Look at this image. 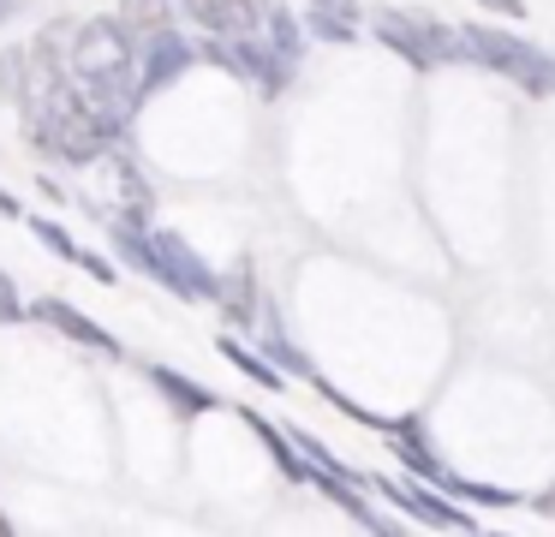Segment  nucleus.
I'll list each match as a JSON object with an SVG mask.
<instances>
[{"mask_svg": "<svg viewBox=\"0 0 555 537\" xmlns=\"http://www.w3.org/2000/svg\"><path fill=\"white\" fill-rule=\"evenodd\" d=\"M466 48H472V60H478V66L514 78L526 95H555V60L543 54V48H531L526 36L495 30V24H472V30H466Z\"/></svg>", "mask_w": 555, "mask_h": 537, "instance_id": "7ed1b4c3", "label": "nucleus"}, {"mask_svg": "<svg viewBox=\"0 0 555 537\" xmlns=\"http://www.w3.org/2000/svg\"><path fill=\"white\" fill-rule=\"evenodd\" d=\"M156 245H162V257H168V269H173V293H180V298H204V305H209V298H221V274L197 257L185 233L156 227Z\"/></svg>", "mask_w": 555, "mask_h": 537, "instance_id": "423d86ee", "label": "nucleus"}, {"mask_svg": "<svg viewBox=\"0 0 555 537\" xmlns=\"http://www.w3.org/2000/svg\"><path fill=\"white\" fill-rule=\"evenodd\" d=\"M73 84L102 107L114 131H126L132 107L144 102L138 90V54H132V30L120 18H90L73 42Z\"/></svg>", "mask_w": 555, "mask_h": 537, "instance_id": "f257e3e1", "label": "nucleus"}, {"mask_svg": "<svg viewBox=\"0 0 555 537\" xmlns=\"http://www.w3.org/2000/svg\"><path fill=\"white\" fill-rule=\"evenodd\" d=\"M114 18L132 30V42H150V36L173 30V0H120V12Z\"/></svg>", "mask_w": 555, "mask_h": 537, "instance_id": "f8f14e48", "label": "nucleus"}, {"mask_svg": "<svg viewBox=\"0 0 555 537\" xmlns=\"http://www.w3.org/2000/svg\"><path fill=\"white\" fill-rule=\"evenodd\" d=\"M192 42H185L180 30H162V36H150L144 42V60H138V90L144 95H162L168 84H180L185 72H192Z\"/></svg>", "mask_w": 555, "mask_h": 537, "instance_id": "6e6552de", "label": "nucleus"}, {"mask_svg": "<svg viewBox=\"0 0 555 537\" xmlns=\"http://www.w3.org/2000/svg\"><path fill=\"white\" fill-rule=\"evenodd\" d=\"M257 346H263V353L275 358V365L287 370L293 382H317V365H311V358H305V353H299V346H293L281 329H263V334H257Z\"/></svg>", "mask_w": 555, "mask_h": 537, "instance_id": "2eb2a0df", "label": "nucleus"}, {"mask_svg": "<svg viewBox=\"0 0 555 537\" xmlns=\"http://www.w3.org/2000/svg\"><path fill=\"white\" fill-rule=\"evenodd\" d=\"M371 30L388 54H400L412 72H436L442 60H472L466 36H454L448 24L424 18V12H400V7H376L371 12Z\"/></svg>", "mask_w": 555, "mask_h": 537, "instance_id": "f03ea898", "label": "nucleus"}, {"mask_svg": "<svg viewBox=\"0 0 555 537\" xmlns=\"http://www.w3.org/2000/svg\"><path fill=\"white\" fill-rule=\"evenodd\" d=\"M25 317H37V310H25V298H18L13 274L0 269V322H25Z\"/></svg>", "mask_w": 555, "mask_h": 537, "instance_id": "4be33fe9", "label": "nucleus"}, {"mask_svg": "<svg viewBox=\"0 0 555 537\" xmlns=\"http://www.w3.org/2000/svg\"><path fill=\"white\" fill-rule=\"evenodd\" d=\"M436 484H442L454 501H472V508H519L514 489H502V484H478V477H460L454 465H448V472L436 477Z\"/></svg>", "mask_w": 555, "mask_h": 537, "instance_id": "ddd939ff", "label": "nucleus"}, {"mask_svg": "<svg viewBox=\"0 0 555 537\" xmlns=\"http://www.w3.org/2000/svg\"><path fill=\"white\" fill-rule=\"evenodd\" d=\"M0 215H25V209H18V197H13L7 186H0Z\"/></svg>", "mask_w": 555, "mask_h": 537, "instance_id": "393cba45", "label": "nucleus"}, {"mask_svg": "<svg viewBox=\"0 0 555 537\" xmlns=\"http://www.w3.org/2000/svg\"><path fill=\"white\" fill-rule=\"evenodd\" d=\"M335 508H340V513H347V520H359V525H364V532H395V525H388V520H383V513H376V508H371V501H364V496H359V489H347V496H340V501H335Z\"/></svg>", "mask_w": 555, "mask_h": 537, "instance_id": "412c9836", "label": "nucleus"}, {"mask_svg": "<svg viewBox=\"0 0 555 537\" xmlns=\"http://www.w3.org/2000/svg\"><path fill=\"white\" fill-rule=\"evenodd\" d=\"M221 358H228V365L240 370V376H251L257 388H281V382H287V370H281V365H275V358H269L257 341L245 346L240 334H221Z\"/></svg>", "mask_w": 555, "mask_h": 537, "instance_id": "9b49d317", "label": "nucleus"}, {"mask_svg": "<svg viewBox=\"0 0 555 537\" xmlns=\"http://www.w3.org/2000/svg\"><path fill=\"white\" fill-rule=\"evenodd\" d=\"M180 7L209 36H257L269 24V12H275V0H180Z\"/></svg>", "mask_w": 555, "mask_h": 537, "instance_id": "0eeeda50", "label": "nucleus"}, {"mask_svg": "<svg viewBox=\"0 0 555 537\" xmlns=\"http://www.w3.org/2000/svg\"><path fill=\"white\" fill-rule=\"evenodd\" d=\"M150 382H156V388H162V400H168L180 418H197V412H216V406H228L221 394H209L204 382L180 376V370H168V365H150Z\"/></svg>", "mask_w": 555, "mask_h": 537, "instance_id": "9d476101", "label": "nucleus"}, {"mask_svg": "<svg viewBox=\"0 0 555 537\" xmlns=\"http://www.w3.org/2000/svg\"><path fill=\"white\" fill-rule=\"evenodd\" d=\"M25 90H30V48H7L0 54V95L25 102Z\"/></svg>", "mask_w": 555, "mask_h": 537, "instance_id": "6ab92c4d", "label": "nucleus"}, {"mask_svg": "<svg viewBox=\"0 0 555 537\" xmlns=\"http://www.w3.org/2000/svg\"><path fill=\"white\" fill-rule=\"evenodd\" d=\"M376 496H388L400 513H412L418 525H430V532H478V520H472L466 508H454V501H442L448 489L442 484H412V477H371Z\"/></svg>", "mask_w": 555, "mask_h": 537, "instance_id": "20e7f679", "label": "nucleus"}, {"mask_svg": "<svg viewBox=\"0 0 555 537\" xmlns=\"http://www.w3.org/2000/svg\"><path fill=\"white\" fill-rule=\"evenodd\" d=\"M311 12H340V18H352L359 24V0H305Z\"/></svg>", "mask_w": 555, "mask_h": 537, "instance_id": "5701e85b", "label": "nucleus"}, {"mask_svg": "<svg viewBox=\"0 0 555 537\" xmlns=\"http://www.w3.org/2000/svg\"><path fill=\"white\" fill-rule=\"evenodd\" d=\"M7 532H13V525H7V513H0V537H7Z\"/></svg>", "mask_w": 555, "mask_h": 537, "instance_id": "bb28decb", "label": "nucleus"}, {"mask_svg": "<svg viewBox=\"0 0 555 537\" xmlns=\"http://www.w3.org/2000/svg\"><path fill=\"white\" fill-rule=\"evenodd\" d=\"M90 174L102 179V209H108L102 221H150V186L120 150H102L90 162Z\"/></svg>", "mask_w": 555, "mask_h": 537, "instance_id": "39448f33", "label": "nucleus"}, {"mask_svg": "<svg viewBox=\"0 0 555 537\" xmlns=\"http://www.w3.org/2000/svg\"><path fill=\"white\" fill-rule=\"evenodd\" d=\"M7 12H13V0H0V24H7Z\"/></svg>", "mask_w": 555, "mask_h": 537, "instance_id": "a878e982", "label": "nucleus"}, {"mask_svg": "<svg viewBox=\"0 0 555 537\" xmlns=\"http://www.w3.org/2000/svg\"><path fill=\"white\" fill-rule=\"evenodd\" d=\"M483 12H502V18H526V0H478Z\"/></svg>", "mask_w": 555, "mask_h": 537, "instance_id": "b1692460", "label": "nucleus"}, {"mask_svg": "<svg viewBox=\"0 0 555 537\" xmlns=\"http://www.w3.org/2000/svg\"><path fill=\"white\" fill-rule=\"evenodd\" d=\"M221 310H228L240 329H257V286H251V263H240V269L221 281V298H216Z\"/></svg>", "mask_w": 555, "mask_h": 537, "instance_id": "4468645a", "label": "nucleus"}, {"mask_svg": "<svg viewBox=\"0 0 555 537\" xmlns=\"http://www.w3.org/2000/svg\"><path fill=\"white\" fill-rule=\"evenodd\" d=\"M37 310L42 322H49L54 334H66V341H78V346H90V353H102V358H120V341H114L108 329H102L96 317H85L78 305H66V298H37Z\"/></svg>", "mask_w": 555, "mask_h": 537, "instance_id": "1a4fd4ad", "label": "nucleus"}, {"mask_svg": "<svg viewBox=\"0 0 555 537\" xmlns=\"http://www.w3.org/2000/svg\"><path fill=\"white\" fill-rule=\"evenodd\" d=\"M263 36H269V42H275V54H281V60H293V66H299V54H305V24L293 18L287 7H275V12H269Z\"/></svg>", "mask_w": 555, "mask_h": 537, "instance_id": "f3484780", "label": "nucleus"}, {"mask_svg": "<svg viewBox=\"0 0 555 537\" xmlns=\"http://www.w3.org/2000/svg\"><path fill=\"white\" fill-rule=\"evenodd\" d=\"M305 30L323 36V42H352V36H359V24L340 18V12H311V7H305Z\"/></svg>", "mask_w": 555, "mask_h": 537, "instance_id": "aec40b11", "label": "nucleus"}, {"mask_svg": "<svg viewBox=\"0 0 555 537\" xmlns=\"http://www.w3.org/2000/svg\"><path fill=\"white\" fill-rule=\"evenodd\" d=\"M30 233H37V239H42V245H49V251H54V257H61V263H78V269H85V257H90V251H85V245H78V239H73V233H66V227H61V221H49V215H30Z\"/></svg>", "mask_w": 555, "mask_h": 537, "instance_id": "a211bd4d", "label": "nucleus"}, {"mask_svg": "<svg viewBox=\"0 0 555 537\" xmlns=\"http://www.w3.org/2000/svg\"><path fill=\"white\" fill-rule=\"evenodd\" d=\"M317 394H323V400L335 406L340 418H352V424H364V430H383V436H388V430L400 424V418H383V412H371V406H359V400H352V394H340L335 382H323V376H317Z\"/></svg>", "mask_w": 555, "mask_h": 537, "instance_id": "dca6fc26", "label": "nucleus"}]
</instances>
